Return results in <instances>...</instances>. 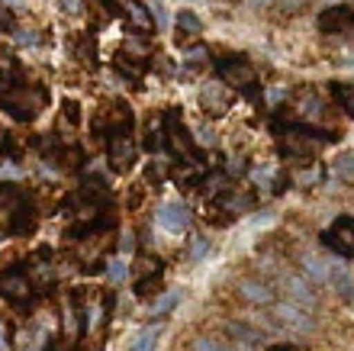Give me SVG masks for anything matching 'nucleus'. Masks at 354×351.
Listing matches in <instances>:
<instances>
[{"instance_id":"17","label":"nucleus","mask_w":354,"mask_h":351,"mask_svg":"<svg viewBox=\"0 0 354 351\" xmlns=\"http://www.w3.org/2000/svg\"><path fill=\"white\" fill-rule=\"evenodd\" d=\"M177 29H180V42H184V36H200V19L194 17V13H180L177 17Z\"/></svg>"},{"instance_id":"10","label":"nucleus","mask_w":354,"mask_h":351,"mask_svg":"<svg viewBox=\"0 0 354 351\" xmlns=\"http://www.w3.org/2000/svg\"><path fill=\"white\" fill-rule=\"evenodd\" d=\"M303 271H306L316 284H326V280L332 278V264H328L326 258H319V255H303Z\"/></svg>"},{"instance_id":"31","label":"nucleus","mask_w":354,"mask_h":351,"mask_svg":"<svg viewBox=\"0 0 354 351\" xmlns=\"http://www.w3.org/2000/svg\"><path fill=\"white\" fill-rule=\"evenodd\" d=\"M17 3H23V0H17Z\"/></svg>"},{"instance_id":"16","label":"nucleus","mask_w":354,"mask_h":351,"mask_svg":"<svg viewBox=\"0 0 354 351\" xmlns=\"http://www.w3.org/2000/svg\"><path fill=\"white\" fill-rule=\"evenodd\" d=\"M229 332L235 335V345H245V348H252V345L261 342V335L254 332V329H248V325H242V323H232L229 325Z\"/></svg>"},{"instance_id":"27","label":"nucleus","mask_w":354,"mask_h":351,"mask_svg":"<svg viewBox=\"0 0 354 351\" xmlns=\"http://www.w3.org/2000/svg\"><path fill=\"white\" fill-rule=\"evenodd\" d=\"M254 3H258V7H268V3H277V7H280V0H254Z\"/></svg>"},{"instance_id":"24","label":"nucleus","mask_w":354,"mask_h":351,"mask_svg":"<svg viewBox=\"0 0 354 351\" xmlns=\"http://www.w3.org/2000/svg\"><path fill=\"white\" fill-rule=\"evenodd\" d=\"M122 278H126V264H122V261H113L110 264V280L113 284H120Z\"/></svg>"},{"instance_id":"14","label":"nucleus","mask_w":354,"mask_h":351,"mask_svg":"<svg viewBox=\"0 0 354 351\" xmlns=\"http://www.w3.org/2000/svg\"><path fill=\"white\" fill-rule=\"evenodd\" d=\"M328 280L335 284V290L342 296H351L354 294V278L345 271V264H332V278H328Z\"/></svg>"},{"instance_id":"2","label":"nucleus","mask_w":354,"mask_h":351,"mask_svg":"<svg viewBox=\"0 0 354 351\" xmlns=\"http://www.w3.org/2000/svg\"><path fill=\"white\" fill-rule=\"evenodd\" d=\"M270 316H274V323L280 325V329H287V332H297V335H309L313 329H316V319L306 313V309H299V306L293 303H277L274 309H270Z\"/></svg>"},{"instance_id":"30","label":"nucleus","mask_w":354,"mask_h":351,"mask_svg":"<svg viewBox=\"0 0 354 351\" xmlns=\"http://www.w3.org/2000/svg\"><path fill=\"white\" fill-rule=\"evenodd\" d=\"M326 3H328V7H335V3H342V0H326Z\"/></svg>"},{"instance_id":"9","label":"nucleus","mask_w":354,"mask_h":351,"mask_svg":"<svg viewBox=\"0 0 354 351\" xmlns=\"http://www.w3.org/2000/svg\"><path fill=\"white\" fill-rule=\"evenodd\" d=\"M0 294H7L10 300H23V296L29 294L26 278H23L19 271H10V274H3V278H0Z\"/></svg>"},{"instance_id":"25","label":"nucleus","mask_w":354,"mask_h":351,"mask_svg":"<svg viewBox=\"0 0 354 351\" xmlns=\"http://www.w3.org/2000/svg\"><path fill=\"white\" fill-rule=\"evenodd\" d=\"M203 48H194V52H190V55H187V62H203Z\"/></svg>"},{"instance_id":"7","label":"nucleus","mask_w":354,"mask_h":351,"mask_svg":"<svg viewBox=\"0 0 354 351\" xmlns=\"http://www.w3.org/2000/svg\"><path fill=\"white\" fill-rule=\"evenodd\" d=\"M165 126H168V145H171V152L194 161V142H190V136H187V129L180 126V120H177L174 110L165 116Z\"/></svg>"},{"instance_id":"19","label":"nucleus","mask_w":354,"mask_h":351,"mask_svg":"<svg viewBox=\"0 0 354 351\" xmlns=\"http://www.w3.org/2000/svg\"><path fill=\"white\" fill-rule=\"evenodd\" d=\"M174 306H177V290H168V294H161L158 300H155V309H151V313L165 316V313H171Z\"/></svg>"},{"instance_id":"6","label":"nucleus","mask_w":354,"mask_h":351,"mask_svg":"<svg viewBox=\"0 0 354 351\" xmlns=\"http://www.w3.org/2000/svg\"><path fill=\"white\" fill-rule=\"evenodd\" d=\"M219 74H223L225 84L242 87V91L254 84V68L248 65V62H242V58H225V62H219Z\"/></svg>"},{"instance_id":"15","label":"nucleus","mask_w":354,"mask_h":351,"mask_svg":"<svg viewBox=\"0 0 354 351\" xmlns=\"http://www.w3.org/2000/svg\"><path fill=\"white\" fill-rule=\"evenodd\" d=\"M126 7H129V19H132V23H136L142 33H149V29H151V17H149V10H145V3H142V0H129Z\"/></svg>"},{"instance_id":"23","label":"nucleus","mask_w":354,"mask_h":351,"mask_svg":"<svg viewBox=\"0 0 354 351\" xmlns=\"http://www.w3.org/2000/svg\"><path fill=\"white\" fill-rule=\"evenodd\" d=\"M206 251H209V242H206V239H200V235H196V239L190 242V258H203Z\"/></svg>"},{"instance_id":"29","label":"nucleus","mask_w":354,"mask_h":351,"mask_svg":"<svg viewBox=\"0 0 354 351\" xmlns=\"http://www.w3.org/2000/svg\"><path fill=\"white\" fill-rule=\"evenodd\" d=\"M270 351H293V348H287V345H277V348H270Z\"/></svg>"},{"instance_id":"12","label":"nucleus","mask_w":354,"mask_h":351,"mask_svg":"<svg viewBox=\"0 0 354 351\" xmlns=\"http://www.w3.org/2000/svg\"><path fill=\"white\" fill-rule=\"evenodd\" d=\"M158 339H161V325H145V329L136 335V342H132L129 351H155Z\"/></svg>"},{"instance_id":"8","label":"nucleus","mask_w":354,"mask_h":351,"mask_svg":"<svg viewBox=\"0 0 354 351\" xmlns=\"http://www.w3.org/2000/svg\"><path fill=\"white\" fill-rule=\"evenodd\" d=\"M158 226L168 232H184L190 226V213L184 204H165L158 210Z\"/></svg>"},{"instance_id":"22","label":"nucleus","mask_w":354,"mask_h":351,"mask_svg":"<svg viewBox=\"0 0 354 351\" xmlns=\"http://www.w3.org/2000/svg\"><path fill=\"white\" fill-rule=\"evenodd\" d=\"M335 174H354V155H342L335 161Z\"/></svg>"},{"instance_id":"18","label":"nucleus","mask_w":354,"mask_h":351,"mask_svg":"<svg viewBox=\"0 0 354 351\" xmlns=\"http://www.w3.org/2000/svg\"><path fill=\"white\" fill-rule=\"evenodd\" d=\"M335 100L342 103V110L354 116V87L351 84H335Z\"/></svg>"},{"instance_id":"4","label":"nucleus","mask_w":354,"mask_h":351,"mask_svg":"<svg viewBox=\"0 0 354 351\" xmlns=\"http://www.w3.org/2000/svg\"><path fill=\"white\" fill-rule=\"evenodd\" d=\"M0 219H3L0 235L26 229V206H23V200H19L13 190H3V194H0Z\"/></svg>"},{"instance_id":"5","label":"nucleus","mask_w":354,"mask_h":351,"mask_svg":"<svg viewBox=\"0 0 354 351\" xmlns=\"http://www.w3.org/2000/svg\"><path fill=\"white\" fill-rule=\"evenodd\" d=\"M319 29L328 33V36H338V33H354V10L351 7H326L319 13Z\"/></svg>"},{"instance_id":"1","label":"nucleus","mask_w":354,"mask_h":351,"mask_svg":"<svg viewBox=\"0 0 354 351\" xmlns=\"http://www.w3.org/2000/svg\"><path fill=\"white\" fill-rule=\"evenodd\" d=\"M322 242L335 251L338 258H354V219L351 216H338V219L322 232Z\"/></svg>"},{"instance_id":"3","label":"nucleus","mask_w":354,"mask_h":351,"mask_svg":"<svg viewBox=\"0 0 354 351\" xmlns=\"http://www.w3.org/2000/svg\"><path fill=\"white\" fill-rule=\"evenodd\" d=\"M277 284H280V290H283V296H287V303L299 306V309H306V313L316 309V294H313V287L299 278V274H293V271H280Z\"/></svg>"},{"instance_id":"21","label":"nucleus","mask_w":354,"mask_h":351,"mask_svg":"<svg viewBox=\"0 0 354 351\" xmlns=\"http://www.w3.org/2000/svg\"><path fill=\"white\" fill-rule=\"evenodd\" d=\"M151 23H158L161 29L168 26V10H165V3H151Z\"/></svg>"},{"instance_id":"13","label":"nucleus","mask_w":354,"mask_h":351,"mask_svg":"<svg viewBox=\"0 0 354 351\" xmlns=\"http://www.w3.org/2000/svg\"><path fill=\"white\" fill-rule=\"evenodd\" d=\"M239 294L245 296V300H252V303H270V290L264 284H258V280H245L242 287H239Z\"/></svg>"},{"instance_id":"20","label":"nucleus","mask_w":354,"mask_h":351,"mask_svg":"<svg viewBox=\"0 0 354 351\" xmlns=\"http://www.w3.org/2000/svg\"><path fill=\"white\" fill-rule=\"evenodd\" d=\"M194 351H232V345H223V342H216V339H196Z\"/></svg>"},{"instance_id":"11","label":"nucleus","mask_w":354,"mask_h":351,"mask_svg":"<svg viewBox=\"0 0 354 351\" xmlns=\"http://www.w3.org/2000/svg\"><path fill=\"white\" fill-rule=\"evenodd\" d=\"M110 152H113V161H116L120 168H126L132 161V139L126 136V132L113 136V139H110Z\"/></svg>"},{"instance_id":"26","label":"nucleus","mask_w":354,"mask_h":351,"mask_svg":"<svg viewBox=\"0 0 354 351\" xmlns=\"http://www.w3.org/2000/svg\"><path fill=\"white\" fill-rule=\"evenodd\" d=\"M65 10L68 13H77V0H65Z\"/></svg>"},{"instance_id":"28","label":"nucleus","mask_w":354,"mask_h":351,"mask_svg":"<svg viewBox=\"0 0 354 351\" xmlns=\"http://www.w3.org/2000/svg\"><path fill=\"white\" fill-rule=\"evenodd\" d=\"M0 348H7V335H3V329H0Z\"/></svg>"}]
</instances>
